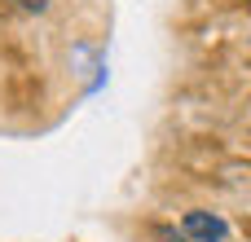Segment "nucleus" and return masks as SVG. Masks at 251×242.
Returning a JSON list of instances; mask_svg holds the SVG:
<instances>
[{
  "mask_svg": "<svg viewBox=\"0 0 251 242\" xmlns=\"http://www.w3.org/2000/svg\"><path fill=\"white\" fill-rule=\"evenodd\" d=\"M247 4H251V0H247Z\"/></svg>",
  "mask_w": 251,
  "mask_h": 242,
  "instance_id": "5",
  "label": "nucleus"
},
{
  "mask_svg": "<svg viewBox=\"0 0 251 242\" xmlns=\"http://www.w3.org/2000/svg\"><path fill=\"white\" fill-rule=\"evenodd\" d=\"M9 4H18V9H26V13H44V9H49V0H9Z\"/></svg>",
  "mask_w": 251,
  "mask_h": 242,
  "instance_id": "3",
  "label": "nucleus"
},
{
  "mask_svg": "<svg viewBox=\"0 0 251 242\" xmlns=\"http://www.w3.org/2000/svg\"><path fill=\"white\" fill-rule=\"evenodd\" d=\"M0 9H4V0H0Z\"/></svg>",
  "mask_w": 251,
  "mask_h": 242,
  "instance_id": "4",
  "label": "nucleus"
},
{
  "mask_svg": "<svg viewBox=\"0 0 251 242\" xmlns=\"http://www.w3.org/2000/svg\"><path fill=\"white\" fill-rule=\"evenodd\" d=\"M154 238H159V242H194L190 234H185V229H159Z\"/></svg>",
  "mask_w": 251,
  "mask_h": 242,
  "instance_id": "2",
  "label": "nucleus"
},
{
  "mask_svg": "<svg viewBox=\"0 0 251 242\" xmlns=\"http://www.w3.org/2000/svg\"><path fill=\"white\" fill-rule=\"evenodd\" d=\"M181 229L194 242H225L229 238V225H225V216H216V212H185V216H181Z\"/></svg>",
  "mask_w": 251,
  "mask_h": 242,
  "instance_id": "1",
  "label": "nucleus"
}]
</instances>
